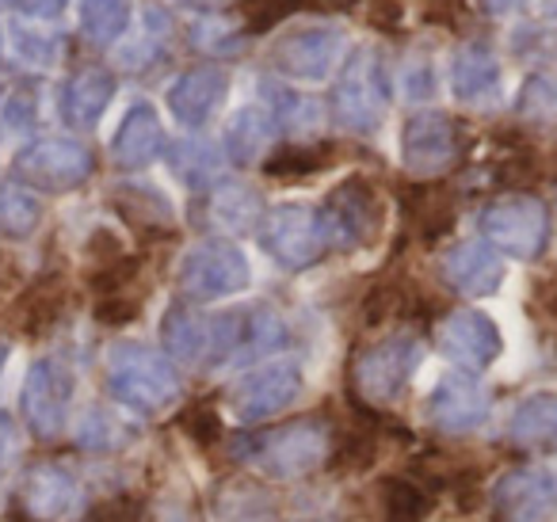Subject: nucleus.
I'll list each match as a JSON object with an SVG mask.
<instances>
[{
  "instance_id": "nucleus-25",
  "label": "nucleus",
  "mask_w": 557,
  "mask_h": 522,
  "mask_svg": "<svg viewBox=\"0 0 557 522\" xmlns=\"http://www.w3.org/2000/svg\"><path fill=\"white\" fill-rule=\"evenodd\" d=\"M4 362H9V347L0 344V370H4Z\"/></svg>"
},
{
  "instance_id": "nucleus-13",
  "label": "nucleus",
  "mask_w": 557,
  "mask_h": 522,
  "mask_svg": "<svg viewBox=\"0 0 557 522\" xmlns=\"http://www.w3.org/2000/svg\"><path fill=\"white\" fill-rule=\"evenodd\" d=\"M511 435L527 446H557V397H527L511 415Z\"/></svg>"
},
{
  "instance_id": "nucleus-16",
  "label": "nucleus",
  "mask_w": 557,
  "mask_h": 522,
  "mask_svg": "<svg viewBox=\"0 0 557 522\" xmlns=\"http://www.w3.org/2000/svg\"><path fill=\"white\" fill-rule=\"evenodd\" d=\"M157 141H161V134H157V123L153 115H149V108H138L131 119L123 123V130H119L115 138V157L123 164H146L149 157L157 153Z\"/></svg>"
},
{
  "instance_id": "nucleus-7",
  "label": "nucleus",
  "mask_w": 557,
  "mask_h": 522,
  "mask_svg": "<svg viewBox=\"0 0 557 522\" xmlns=\"http://www.w3.org/2000/svg\"><path fill=\"white\" fill-rule=\"evenodd\" d=\"M260 461L278 476H298L321 461V435L306 423L290 431H278L260 446Z\"/></svg>"
},
{
  "instance_id": "nucleus-1",
  "label": "nucleus",
  "mask_w": 557,
  "mask_h": 522,
  "mask_svg": "<svg viewBox=\"0 0 557 522\" xmlns=\"http://www.w3.org/2000/svg\"><path fill=\"white\" fill-rule=\"evenodd\" d=\"M108 385L123 405L138 408V412H157L180 393L176 374L164 366V359H157L153 351H141V347H123L111 355Z\"/></svg>"
},
{
  "instance_id": "nucleus-10",
  "label": "nucleus",
  "mask_w": 557,
  "mask_h": 522,
  "mask_svg": "<svg viewBox=\"0 0 557 522\" xmlns=\"http://www.w3.org/2000/svg\"><path fill=\"white\" fill-rule=\"evenodd\" d=\"M405 217L424 245H435L455 225V199L447 187H409L405 191Z\"/></svg>"
},
{
  "instance_id": "nucleus-4",
  "label": "nucleus",
  "mask_w": 557,
  "mask_h": 522,
  "mask_svg": "<svg viewBox=\"0 0 557 522\" xmlns=\"http://www.w3.org/2000/svg\"><path fill=\"white\" fill-rule=\"evenodd\" d=\"M20 172L39 187H73L88 176V153L73 141H42L20 157Z\"/></svg>"
},
{
  "instance_id": "nucleus-9",
  "label": "nucleus",
  "mask_w": 557,
  "mask_h": 522,
  "mask_svg": "<svg viewBox=\"0 0 557 522\" xmlns=\"http://www.w3.org/2000/svg\"><path fill=\"white\" fill-rule=\"evenodd\" d=\"M240 278H245V263L233 248H202L199 256H191L184 271V286L199 298L233 290V286H240Z\"/></svg>"
},
{
  "instance_id": "nucleus-19",
  "label": "nucleus",
  "mask_w": 557,
  "mask_h": 522,
  "mask_svg": "<svg viewBox=\"0 0 557 522\" xmlns=\"http://www.w3.org/2000/svg\"><path fill=\"white\" fill-rule=\"evenodd\" d=\"M111 96L108 77H81L77 85L70 88V100H65V111H70L73 123H96V115L103 111Z\"/></svg>"
},
{
  "instance_id": "nucleus-23",
  "label": "nucleus",
  "mask_w": 557,
  "mask_h": 522,
  "mask_svg": "<svg viewBox=\"0 0 557 522\" xmlns=\"http://www.w3.org/2000/svg\"><path fill=\"white\" fill-rule=\"evenodd\" d=\"M16 453H20V427L9 412H0V481H4V473L12 469Z\"/></svg>"
},
{
  "instance_id": "nucleus-5",
  "label": "nucleus",
  "mask_w": 557,
  "mask_h": 522,
  "mask_svg": "<svg viewBox=\"0 0 557 522\" xmlns=\"http://www.w3.org/2000/svg\"><path fill=\"white\" fill-rule=\"evenodd\" d=\"M298 370L295 366H271L252 374L248 382L237 385L233 393V408L240 420H268L271 412H278L283 405H290L298 393Z\"/></svg>"
},
{
  "instance_id": "nucleus-22",
  "label": "nucleus",
  "mask_w": 557,
  "mask_h": 522,
  "mask_svg": "<svg viewBox=\"0 0 557 522\" xmlns=\"http://www.w3.org/2000/svg\"><path fill=\"white\" fill-rule=\"evenodd\" d=\"M180 423H184V427L191 431L195 443H202V446H210V443L222 438V415H218L210 405H191Z\"/></svg>"
},
{
  "instance_id": "nucleus-24",
  "label": "nucleus",
  "mask_w": 557,
  "mask_h": 522,
  "mask_svg": "<svg viewBox=\"0 0 557 522\" xmlns=\"http://www.w3.org/2000/svg\"><path fill=\"white\" fill-rule=\"evenodd\" d=\"M138 514H141V499L119 496V499H108V504L96 511V522H138Z\"/></svg>"
},
{
  "instance_id": "nucleus-17",
  "label": "nucleus",
  "mask_w": 557,
  "mask_h": 522,
  "mask_svg": "<svg viewBox=\"0 0 557 522\" xmlns=\"http://www.w3.org/2000/svg\"><path fill=\"white\" fill-rule=\"evenodd\" d=\"M428 511H432V504L417 484L401 481V476L382 481V519L386 522H420Z\"/></svg>"
},
{
  "instance_id": "nucleus-3",
  "label": "nucleus",
  "mask_w": 557,
  "mask_h": 522,
  "mask_svg": "<svg viewBox=\"0 0 557 522\" xmlns=\"http://www.w3.org/2000/svg\"><path fill=\"white\" fill-rule=\"evenodd\" d=\"M20 507L39 522H65L81 511V484L62 465H35L20 484Z\"/></svg>"
},
{
  "instance_id": "nucleus-11",
  "label": "nucleus",
  "mask_w": 557,
  "mask_h": 522,
  "mask_svg": "<svg viewBox=\"0 0 557 522\" xmlns=\"http://www.w3.org/2000/svg\"><path fill=\"white\" fill-rule=\"evenodd\" d=\"M443 347L470 366H485L496 355V332L485 316H455L443 324Z\"/></svg>"
},
{
  "instance_id": "nucleus-6",
  "label": "nucleus",
  "mask_w": 557,
  "mask_h": 522,
  "mask_svg": "<svg viewBox=\"0 0 557 522\" xmlns=\"http://www.w3.org/2000/svg\"><path fill=\"white\" fill-rule=\"evenodd\" d=\"M557 507L554 484L542 473H511L504 476V484L496 488V511L508 522H546Z\"/></svg>"
},
{
  "instance_id": "nucleus-2",
  "label": "nucleus",
  "mask_w": 557,
  "mask_h": 522,
  "mask_svg": "<svg viewBox=\"0 0 557 522\" xmlns=\"http://www.w3.org/2000/svg\"><path fill=\"white\" fill-rule=\"evenodd\" d=\"M24 420L39 438H54L65 431L73 400V374L54 359H39L24 377Z\"/></svg>"
},
{
  "instance_id": "nucleus-14",
  "label": "nucleus",
  "mask_w": 557,
  "mask_h": 522,
  "mask_svg": "<svg viewBox=\"0 0 557 522\" xmlns=\"http://www.w3.org/2000/svg\"><path fill=\"white\" fill-rule=\"evenodd\" d=\"M333 161H336L333 141H318V146H287L263 164V172H268L271 179H302V176H313V172H325Z\"/></svg>"
},
{
  "instance_id": "nucleus-8",
  "label": "nucleus",
  "mask_w": 557,
  "mask_h": 522,
  "mask_svg": "<svg viewBox=\"0 0 557 522\" xmlns=\"http://www.w3.org/2000/svg\"><path fill=\"white\" fill-rule=\"evenodd\" d=\"M485 412H488L485 393H481V385L470 382V377H447L432 397V420L447 431L478 427V423L485 420Z\"/></svg>"
},
{
  "instance_id": "nucleus-20",
  "label": "nucleus",
  "mask_w": 557,
  "mask_h": 522,
  "mask_svg": "<svg viewBox=\"0 0 557 522\" xmlns=\"http://www.w3.org/2000/svg\"><path fill=\"white\" fill-rule=\"evenodd\" d=\"M77 435H81V446H92V450H115V446H123L126 438H131V431L119 423V415L92 412V415L81 420Z\"/></svg>"
},
{
  "instance_id": "nucleus-18",
  "label": "nucleus",
  "mask_w": 557,
  "mask_h": 522,
  "mask_svg": "<svg viewBox=\"0 0 557 522\" xmlns=\"http://www.w3.org/2000/svg\"><path fill=\"white\" fill-rule=\"evenodd\" d=\"M39 222V202L24 191L0 187V237H27Z\"/></svg>"
},
{
  "instance_id": "nucleus-12",
  "label": "nucleus",
  "mask_w": 557,
  "mask_h": 522,
  "mask_svg": "<svg viewBox=\"0 0 557 522\" xmlns=\"http://www.w3.org/2000/svg\"><path fill=\"white\" fill-rule=\"evenodd\" d=\"M409 366H412V347H401V344H386L371 355V362L363 366V385L371 397L379 400H389L401 393L405 377H409Z\"/></svg>"
},
{
  "instance_id": "nucleus-21",
  "label": "nucleus",
  "mask_w": 557,
  "mask_h": 522,
  "mask_svg": "<svg viewBox=\"0 0 557 522\" xmlns=\"http://www.w3.org/2000/svg\"><path fill=\"white\" fill-rule=\"evenodd\" d=\"M310 0H240V12L248 16V32H268L275 20H283L287 12L306 9Z\"/></svg>"
},
{
  "instance_id": "nucleus-15",
  "label": "nucleus",
  "mask_w": 557,
  "mask_h": 522,
  "mask_svg": "<svg viewBox=\"0 0 557 522\" xmlns=\"http://www.w3.org/2000/svg\"><path fill=\"white\" fill-rule=\"evenodd\" d=\"M218 522H278L275 504L256 484L237 481L218 499Z\"/></svg>"
}]
</instances>
